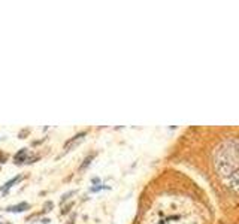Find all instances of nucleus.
I'll return each mask as SVG.
<instances>
[{"label": "nucleus", "mask_w": 239, "mask_h": 224, "mask_svg": "<svg viewBox=\"0 0 239 224\" xmlns=\"http://www.w3.org/2000/svg\"><path fill=\"white\" fill-rule=\"evenodd\" d=\"M29 208H30V205H29L27 202H21V203H18V205H14V206L6 208V211H8V212H23V211H26V209H29Z\"/></svg>", "instance_id": "20e7f679"}, {"label": "nucleus", "mask_w": 239, "mask_h": 224, "mask_svg": "<svg viewBox=\"0 0 239 224\" xmlns=\"http://www.w3.org/2000/svg\"><path fill=\"white\" fill-rule=\"evenodd\" d=\"M93 158H94V154H91V155H88V157H87V158L84 160V163H82V166H81V169H85V167H87V166L90 164V161H91Z\"/></svg>", "instance_id": "423d86ee"}, {"label": "nucleus", "mask_w": 239, "mask_h": 224, "mask_svg": "<svg viewBox=\"0 0 239 224\" xmlns=\"http://www.w3.org/2000/svg\"><path fill=\"white\" fill-rule=\"evenodd\" d=\"M85 136H87L85 132H81V133H78L76 136H73L70 140H67V142H66V145H64V151H63V154H66V152H69V151L75 149L81 142L85 139Z\"/></svg>", "instance_id": "f257e3e1"}, {"label": "nucleus", "mask_w": 239, "mask_h": 224, "mask_svg": "<svg viewBox=\"0 0 239 224\" xmlns=\"http://www.w3.org/2000/svg\"><path fill=\"white\" fill-rule=\"evenodd\" d=\"M226 179H227V184H229V187H230L233 191L239 193V170L233 172L232 175H229Z\"/></svg>", "instance_id": "7ed1b4c3"}, {"label": "nucleus", "mask_w": 239, "mask_h": 224, "mask_svg": "<svg viewBox=\"0 0 239 224\" xmlns=\"http://www.w3.org/2000/svg\"><path fill=\"white\" fill-rule=\"evenodd\" d=\"M72 194H75V191H70V193H67V194H64V196H63V199H61V203H63L64 200H67V199H69V196H72Z\"/></svg>", "instance_id": "0eeeda50"}, {"label": "nucleus", "mask_w": 239, "mask_h": 224, "mask_svg": "<svg viewBox=\"0 0 239 224\" xmlns=\"http://www.w3.org/2000/svg\"><path fill=\"white\" fill-rule=\"evenodd\" d=\"M38 158H39L38 155H36V157H35V155H33V157H29V151H27L26 148H23V149H20V151L15 154V157H14V161H15L17 164H20V163H24V161H26V163H32L33 160H38Z\"/></svg>", "instance_id": "f03ea898"}, {"label": "nucleus", "mask_w": 239, "mask_h": 224, "mask_svg": "<svg viewBox=\"0 0 239 224\" xmlns=\"http://www.w3.org/2000/svg\"><path fill=\"white\" fill-rule=\"evenodd\" d=\"M21 179H23V175H18V176L12 178L11 181H8V182H6V184H5V185L0 188V191H2V193H6V191H8V190H9L12 185H15V184H17V182H20Z\"/></svg>", "instance_id": "39448f33"}]
</instances>
